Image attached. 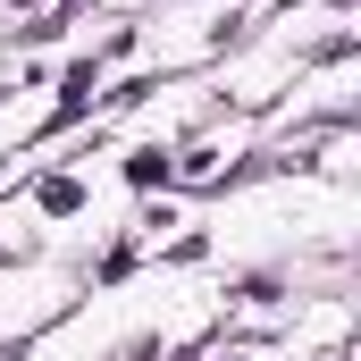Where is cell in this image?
Segmentation results:
<instances>
[{
    "label": "cell",
    "mask_w": 361,
    "mask_h": 361,
    "mask_svg": "<svg viewBox=\"0 0 361 361\" xmlns=\"http://www.w3.org/2000/svg\"><path fill=\"white\" fill-rule=\"evenodd\" d=\"M42 210H59V219L85 210V185H76V177H51V185H42Z\"/></svg>",
    "instance_id": "1"
},
{
    "label": "cell",
    "mask_w": 361,
    "mask_h": 361,
    "mask_svg": "<svg viewBox=\"0 0 361 361\" xmlns=\"http://www.w3.org/2000/svg\"><path fill=\"white\" fill-rule=\"evenodd\" d=\"M126 177H135V185H160V177H169V160H160V152H135V160H126Z\"/></svg>",
    "instance_id": "2"
}]
</instances>
